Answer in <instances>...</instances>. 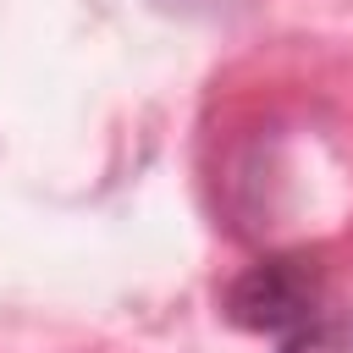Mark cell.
<instances>
[{
    "label": "cell",
    "instance_id": "cell-1",
    "mask_svg": "<svg viewBox=\"0 0 353 353\" xmlns=\"http://www.w3.org/2000/svg\"><path fill=\"white\" fill-rule=\"evenodd\" d=\"M325 303V276L314 259L303 254H276V259H259L248 265L232 292H226V314L248 331H298L303 320H314Z\"/></svg>",
    "mask_w": 353,
    "mask_h": 353
},
{
    "label": "cell",
    "instance_id": "cell-2",
    "mask_svg": "<svg viewBox=\"0 0 353 353\" xmlns=\"http://www.w3.org/2000/svg\"><path fill=\"white\" fill-rule=\"evenodd\" d=\"M281 353H353V314L320 309L314 320H303L298 331H287Z\"/></svg>",
    "mask_w": 353,
    "mask_h": 353
}]
</instances>
